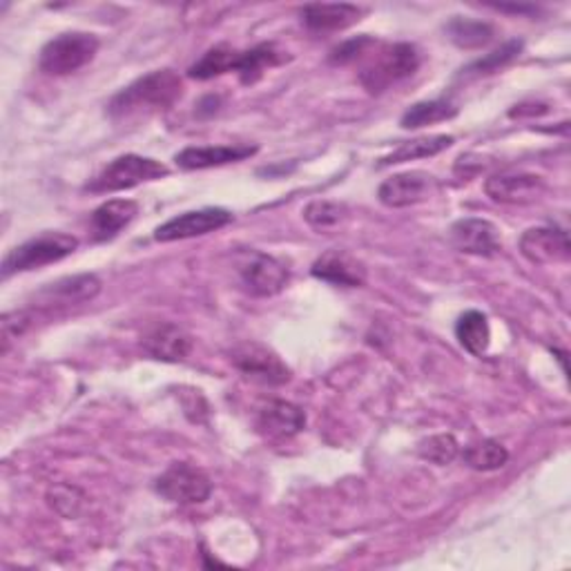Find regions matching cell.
<instances>
[{
	"label": "cell",
	"mask_w": 571,
	"mask_h": 571,
	"mask_svg": "<svg viewBox=\"0 0 571 571\" xmlns=\"http://www.w3.org/2000/svg\"><path fill=\"white\" fill-rule=\"evenodd\" d=\"M184 95V84L173 69H154L123 88L108 106L112 119H130L173 108Z\"/></svg>",
	"instance_id": "1"
},
{
	"label": "cell",
	"mask_w": 571,
	"mask_h": 571,
	"mask_svg": "<svg viewBox=\"0 0 571 571\" xmlns=\"http://www.w3.org/2000/svg\"><path fill=\"white\" fill-rule=\"evenodd\" d=\"M420 67V52L411 43H395L375 54L360 72V84L369 95H382L399 80L409 78Z\"/></svg>",
	"instance_id": "2"
},
{
	"label": "cell",
	"mask_w": 571,
	"mask_h": 571,
	"mask_svg": "<svg viewBox=\"0 0 571 571\" xmlns=\"http://www.w3.org/2000/svg\"><path fill=\"white\" fill-rule=\"evenodd\" d=\"M168 166H163L161 161L150 158V156H139V154H123L110 161L108 166L86 186V190L95 195H106V193H119V190H130L147 182H156L161 177H168Z\"/></svg>",
	"instance_id": "3"
},
{
	"label": "cell",
	"mask_w": 571,
	"mask_h": 571,
	"mask_svg": "<svg viewBox=\"0 0 571 571\" xmlns=\"http://www.w3.org/2000/svg\"><path fill=\"white\" fill-rule=\"evenodd\" d=\"M78 249V239L65 232H43L21 246H17L14 251H10V255L3 262V275H17V273H28V271H36L50 264H56L65 257H69L72 253H76Z\"/></svg>",
	"instance_id": "4"
},
{
	"label": "cell",
	"mask_w": 571,
	"mask_h": 571,
	"mask_svg": "<svg viewBox=\"0 0 571 571\" xmlns=\"http://www.w3.org/2000/svg\"><path fill=\"white\" fill-rule=\"evenodd\" d=\"M101 43L88 32H65L52 39L39 58V67L50 76H67L86 67L99 52Z\"/></svg>",
	"instance_id": "5"
},
{
	"label": "cell",
	"mask_w": 571,
	"mask_h": 571,
	"mask_svg": "<svg viewBox=\"0 0 571 571\" xmlns=\"http://www.w3.org/2000/svg\"><path fill=\"white\" fill-rule=\"evenodd\" d=\"M156 494L175 505H201L212 494L206 471L190 462H173L154 482Z\"/></svg>",
	"instance_id": "6"
},
{
	"label": "cell",
	"mask_w": 571,
	"mask_h": 571,
	"mask_svg": "<svg viewBox=\"0 0 571 571\" xmlns=\"http://www.w3.org/2000/svg\"><path fill=\"white\" fill-rule=\"evenodd\" d=\"M232 366L243 375L257 384L268 386H282L290 382V369L282 362V358L257 342H243L230 351Z\"/></svg>",
	"instance_id": "7"
},
{
	"label": "cell",
	"mask_w": 571,
	"mask_h": 571,
	"mask_svg": "<svg viewBox=\"0 0 571 571\" xmlns=\"http://www.w3.org/2000/svg\"><path fill=\"white\" fill-rule=\"evenodd\" d=\"M232 219H234L232 212L226 208H201V210L182 212V215L168 219L166 223H161L154 230V239L158 243H171V241L204 237V234L226 228Z\"/></svg>",
	"instance_id": "8"
},
{
	"label": "cell",
	"mask_w": 571,
	"mask_h": 571,
	"mask_svg": "<svg viewBox=\"0 0 571 571\" xmlns=\"http://www.w3.org/2000/svg\"><path fill=\"white\" fill-rule=\"evenodd\" d=\"M239 279L251 295L273 297L288 284V268L264 253H251L239 264Z\"/></svg>",
	"instance_id": "9"
},
{
	"label": "cell",
	"mask_w": 571,
	"mask_h": 571,
	"mask_svg": "<svg viewBox=\"0 0 571 571\" xmlns=\"http://www.w3.org/2000/svg\"><path fill=\"white\" fill-rule=\"evenodd\" d=\"M436 190H438V179L433 175L414 171V173H399L386 179L380 186L377 197L388 208H409L431 199Z\"/></svg>",
	"instance_id": "10"
},
{
	"label": "cell",
	"mask_w": 571,
	"mask_h": 571,
	"mask_svg": "<svg viewBox=\"0 0 571 571\" xmlns=\"http://www.w3.org/2000/svg\"><path fill=\"white\" fill-rule=\"evenodd\" d=\"M451 243L455 251L475 257H494L503 249L498 228L492 221L477 217L455 221L451 226Z\"/></svg>",
	"instance_id": "11"
},
{
	"label": "cell",
	"mask_w": 571,
	"mask_h": 571,
	"mask_svg": "<svg viewBox=\"0 0 571 571\" xmlns=\"http://www.w3.org/2000/svg\"><path fill=\"white\" fill-rule=\"evenodd\" d=\"M520 253L531 264H556L567 262L571 257V243L569 234L558 226H540L529 228L520 237Z\"/></svg>",
	"instance_id": "12"
},
{
	"label": "cell",
	"mask_w": 571,
	"mask_h": 571,
	"mask_svg": "<svg viewBox=\"0 0 571 571\" xmlns=\"http://www.w3.org/2000/svg\"><path fill=\"white\" fill-rule=\"evenodd\" d=\"M101 279L97 275L84 273V275H72L63 277L54 284H47L39 295V304L47 308H69L92 301L101 293Z\"/></svg>",
	"instance_id": "13"
},
{
	"label": "cell",
	"mask_w": 571,
	"mask_h": 571,
	"mask_svg": "<svg viewBox=\"0 0 571 571\" xmlns=\"http://www.w3.org/2000/svg\"><path fill=\"white\" fill-rule=\"evenodd\" d=\"M257 154V145H190L175 154V163L182 171H208L239 163Z\"/></svg>",
	"instance_id": "14"
},
{
	"label": "cell",
	"mask_w": 571,
	"mask_h": 571,
	"mask_svg": "<svg viewBox=\"0 0 571 571\" xmlns=\"http://www.w3.org/2000/svg\"><path fill=\"white\" fill-rule=\"evenodd\" d=\"M143 351L158 362L177 364L184 362L193 351V338L177 323H158L141 340Z\"/></svg>",
	"instance_id": "15"
},
{
	"label": "cell",
	"mask_w": 571,
	"mask_h": 571,
	"mask_svg": "<svg viewBox=\"0 0 571 571\" xmlns=\"http://www.w3.org/2000/svg\"><path fill=\"white\" fill-rule=\"evenodd\" d=\"M310 273L321 282H329L333 286H344V288H358L366 282V268L344 251L323 253L312 264Z\"/></svg>",
	"instance_id": "16"
},
{
	"label": "cell",
	"mask_w": 571,
	"mask_h": 571,
	"mask_svg": "<svg viewBox=\"0 0 571 571\" xmlns=\"http://www.w3.org/2000/svg\"><path fill=\"white\" fill-rule=\"evenodd\" d=\"M545 190V184L538 175H496L486 179L484 193L498 204H531Z\"/></svg>",
	"instance_id": "17"
},
{
	"label": "cell",
	"mask_w": 571,
	"mask_h": 571,
	"mask_svg": "<svg viewBox=\"0 0 571 571\" xmlns=\"http://www.w3.org/2000/svg\"><path fill=\"white\" fill-rule=\"evenodd\" d=\"M304 427H306L304 411L299 406L284 399H271L257 418V429L268 438H277V440H288L301 433Z\"/></svg>",
	"instance_id": "18"
},
{
	"label": "cell",
	"mask_w": 571,
	"mask_h": 571,
	"mask_svg": "<svg viewBox=\"0 0 571 571\" xmlns=\"http://www.w3.org/2000/svg\"><path fill=\"white\" fill-rule=\"evenodd\" d=\"M139 215V204L132 199H110L101 204L90 217V237L95 241H110L128 228Z\"/></svg>",
	"instance_id": "19"
},
{
	"label": "cell",
	"mask_w": 571,
	"mask_h": 571,
	"mask_svg": "<svg viewBox=\"0 0 571 571\" xmlns=\"http://www.w3.org/2000/svg\"><path fill=\"white\" fill-rule=\"evenodd\" d=\"M301 21L312 32H338L355 25L362 10L349 3H312L301 8Z\"/></svg>",
	"instance_id": "20"
},
{
	"label": "cell",
	"mask_w": 571,
	"mask_h": 571,
	"mask_svg": "<svg viewBox=\"0 0 571 571\" xmlns=\"http://www.w3.org/2000/svg\"><path fill=\"white\" fill-rule=\"evenodd\" d=\"M288 56L277 50L273 43H260L246 52H239V61L234 72L239 74V80L243 86H253L266 74V69L284 63Z\"/></svg>",
	"instance_id": "21"
},
{
	"label": "cell",
	"mask_w": 571,
	"mask_h": 571,
	"mask_svg": "<svg viewBox=\"0 0 571 571\" xmlns=\"http://www.w3.org/2000/svg\"><path fill=\"white\" fill-rule=\"evenodd\" d=\"M453 143H455V139L451 134H433V136H420V139H414V141H404L391 154L382 156L377 166L386 168V166H397V163H406V161L429 158V156H436V154L449 150Z\"/></svg>",
	"instance_id": "22"
},
{
	"label": "cell",
	"mask_w": 571,
	"mask_h": 571,
	"mask_svg": "<svg viewBox=\"0 0 571 571\" xmlns=\"http://www.w3.org/2000/svg\"><path fill=\"white\" fill-rule=\"evenodd\" d=\"M455 338L471 355H482L492 342V326L488 317L480 310H466L455 321Z\"/></svg>",
	"instance_id": "23"
},
{
	"label": "cell",
	"mask_w": 571,
	"mask_h": 571,
	"mask_svg": "<svg viewBox=\"0 0 571 571\" xmlns=\"http://www.w3.org/2000/svg\"><path fill=\"white\" fill-rule=\"evenodd\" d=\"M447 36L462 50H477L492 43L494 39V28L484 23V21H475V19H462L455 17L447 23L444 28Z\"/></svg>",
	"instance_id": "24"
},
{
	"label": "cell",
	"mask_w": 571,
	"mask_h": 571,
	"mask_svg": "<svg viewBox=\"0 0 571 571\" xmlns=\"http://www.w3.org/2000/svg\"><path fill=\"white\" fill-rule=\"evenodd\" d=\"M237 61H239V50L230 45H215L195 65H190L188 76L197 80H210L221 74L234 72Z\"/></svg>",
	"instance_id": "25"
},
{
	"label": "cell",
	"mask_w": 571,
	"mask_h": 571,
	"mask_svg": "<svg viewBox=\"0 0 571 571\" xmlns=\"http://www.w3.org/2000/svg\"><path fill=\"white\" fill-rule=\"evenodd\" d=\"M458 114V108L447 99H433V101H420L406 110L399 119V125L404 130H416L422 125H433L440 121H449Z\"/></svg>",
	"instance_id": "26"
},
{
	"label": "cell",
	"mask_w": 571,
	"mask_h": 571,
	"mask_svg": "<svg viewBox=\"0 0 571 571\" xmlns=\"http://www.w3.org/2000/svg\"><path fill=\"white\" fill-rule=\"evenodd\" d=\"M464 464L475 471H496L503 469L509 460V451L496 440H482L464 449Z\"/></svg>",
	"instance_id": "27"
},
{
	"label": "cell",
	"mask_w": 571,
	"mask_h": 571,
	"mask_svg": "<svg viewBox=\"0 0 571 571\" xmlns=\"http://www.w3.org/2000/svg\"><path fill=\"white\" fill-rule=\"evenodd\" d=\"M520 52H523V41H509L503 47L494 50L492 54H486V56L473 61L469 67L462 69V74L471 76V78L486 76V74H496L498 69H503L509 63H514L520 56Z\"/></svg>",
	"instance_id": "28"
},
{
	"label": "cell",
	"mask_w": 571,
	"mask_h": 571,
	"mask_svg": "<svg viewBox=\"0 0 571 571\" xmlns=\"http://www.w3.org/2000/svg\"><path fill=\"white\" fill-rule=\"evenodd\" d=\"M458 451H460L458 440L453 436H449V433L431 436V438L422 440L420 447H418V453H420L422 460H429V462L440 464V466L451 464L458 458Z\"/></svg>",
	"instance_id": "29"
},
{
	"label": "cell",
	"mask_w": 571,
	"mask_h": 571,
	"mask_svg": "<svg viewBox=\"0 0 571 571\" xmlns=\"http://www.w3.org/2000/svg\"><path fill=\"white\" fill-rule=\"evenodd\" d=\"M347 206L338 204V201H312L304 208V219L312 226V228H333L338 226L344 217H347Z\"/></svg>",
	"instance_id": "30"
},
{
	"label": "cell",
	"mask_w": 571,
	"mask_h": 571,
	"mask_svg": "<svg viewBox=\"0 0 571 571\" xmlns=\"http://www.w3.org/2000/svg\"><path fill=\"white\" fill-rule=\"evenodd\" d=\"M375 39H371L369 34L364 36H358V39H351V41H344L342 45H338L331 54V63L336 65H349L353 61H358L362 54L369 52V47H375Z\"/></svg>",
	"instance_id": "31"
}]
</instances>
